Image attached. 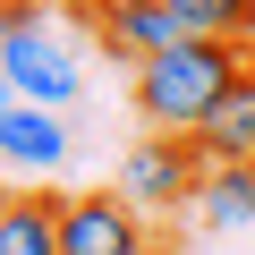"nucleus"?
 Wrapping results in <instances>:
<instances>
[{
	"label": "nucleus",
	"mask_w": 255,
	"mask_h": 255,
	"mask_svg": "<svg viewBox=\"0 0 255 255\" xmlns=\"http://www.w3.org/2000/svg\"><path fill=\"white\" fill-rule=\"evenodd\" d=\"M230 85H238L230 43H179V51H153V60L136 68V111H145L153 136H187Z\"/></svg>",
	"instance_id": "nucleus-1"
},
{
	"label": "nucleus",
	"mask_w": 255,
	"mask_h": 255,
	"mask_svg": "<svg viewBox=\"0 0 255 255\" xmlns=\"http://www.w3.org/2000/svg\"><path fill=\"white\" fill-rule=\"evenodd\" d=\"M204 153H196V136H145V145H128V162H119V196L136 204V213H179V204H196V187H204Z\"/></svg>",
	"instance_id": "nucleus-2"
},
{
	"label": "nucleus",
	"mask_w": 255,
	"mask_h": 255,
	"mask_svg": "<svg viewBox=\"0 0 255 255\" xmlns=\"http://www.w3.org/2000/svg\"><path fill=\"white\" fill-rule=\"evenodd\" d=\"M0 77H9L17 102H43V111H68L77 85H85L77 51H68L51 26H0Z\"/></svg>",
	"instance_id": "nucleus-3"
},
{
	"label": "nucleus",
	"mask_w": 255,
	"mask_h": 255,
	"mask_svg": "<svg viewBox=\"0 0 255 255\" xmlns=\"http://www.w3.org/2000/svg\"><path fill=\"white\" fill-rule=\"evenodd\" d=\"M136 238H145V213L128 204L119 187L60 196V255H128Z\"/></svg>",
	"instance_id": "nucleus-4"
},
{
	"label": "nucleus",
	"mask_w": 255,
	"mask_h": 255,
	"mask_svg": "<svg viewBox=\"0 0 255 255\" xmlns=\"http://www.w3.org/2000/svg\"><path fill=\"white\" fill-rule=\"evenodd\" d=\"M85 26H94V43H102L111 60H128V68H145L153 51H179V43H187V26L162 9V0H102V9H85Z\"/></svg>",
	"instance_id": "nucleus-5"
},
{
	"label": "nucleus",
	"mask_w": 255,
	"mask_h": 255,
	"mask_svg": "<svg viewBox=\"0 0 255 255\" xmlns=\"http://www.w3.org/2000/svg\"><path fill=\"white\" fill-rule=\"evenodd\" d=\"M0 162L9 170H60L68 162V119L43 102H9L0 111Z\"/></svg>",
	"instance_id": "nucleus-6"
},
{
	"label": "nucleus",
	"mask_w": 255,
	"mask_h": 255,
	"mask_svg": "<svg viewBox=\"0 0 255 255\" xmlns=\"http://www.w3.org/2000/svg\"><path fill=\"white\" fill-rule=\"evenodd\" d=\"M0 255H60V196L0 187Z\"/></svg>",
	"instance_id": "nucleus-7"
},
{
	"label": "nucleus",
	"mask_w": 255,
	"mask_h": 255,
	"mask_svg": "<svg viewBox=\"0 0 255 255\" xmlns=\"http://www.w3.org/2000/svg\"><path fill=\"white\" fill-rule=\"evenodd\" d=\"M187 136H196L204 162H255V85H230Z\"/></svg>",
	"instance_id": "nucleus-8"
},
{
	"label": "nucleus",
	"mask_w": 255,
	"mask_h": 255,
	"mask_svg": "<svg viewBox=\"0 0 255 255\" xmlns=\"http://www.w3.org/2000/svg\"><path fill=\"white\" fill-rule=\"evenodd\" d=\"M196 221L204 230H255V162H213L196 187Z\"/></svg>",
	"instance_id": "nucleus-9"
},
{
	"label": "nucleus",
	"mask_w": 255,
	"mask_h": 255,
	"mask_svg": "<svg viewBox=\"0 0 255 255\" xmlns=\"http://www.w3.org/2000/svg\"><path fill=\"white\" fill-rule=\"evenodd\" d=\"M162 9L187 26V43H238V34H255V0H162Z\"/></svg>",
	"instance_id": "nucleus-10"
},
{
	"label": "nucleus",
	"mask_w": 255,
	"mask_h": 255,
	"mask_svg": "<svg viewBox=\"0 0 255 255\" xmlns=\"http://www.w3.org/2000/svg\"><path fill=\"white\" fill-rule=\"evenodd\" d=\"M230 68H238V85H255V34H238V43H230Z\"/></svg>",
	"instance_id": "nucleus-11"
},
{
	"label": "nucleus",
	"mask_w": 255,
	"mask_h": 255,
	"mask_svg": "<svg viewBox=\"0 0 255 255\" xmlns=\"http://www.w3.org/2000/svg\"><path fill=\"white\" fill-rule=\"evenodd\" d=\"M128 255H179V247H170V238H153V230H145V238H136V247H128Z\"/></svg>",
	"instance_id": "nucleus-12"
},
{
	"label": "nucleus",
	"mask_w": 255,
	"mask_h": 255,
	"mask_svg": "<svg viewBox=\"0 0 255 255\" xmlns=\"http://www.w3.org/2000/svg\"><path fill=\"white\" fill-rule=\"evenodd\" d=\"M60 9H77V17H85V9H102V0H60Z\"/></svg>",
	"instance_id": "nucleus-13"
},
{
	"label": "nucleus",
	"mask_w": 255,
	"mask_h": 255,
	"mask_svg": "<svg viewBox=\"0 0 255 255\" xmlns=\"http://www.w3.org/2000/svg\"><path fill=\"white\" fill-rule=\"evenodd\" d=\"M9 102H17V94H9V77H0V111H9Z\"/></svg>",
	"instance_id": "nucleus-14"
}]
</instances>
